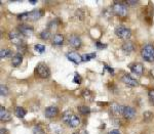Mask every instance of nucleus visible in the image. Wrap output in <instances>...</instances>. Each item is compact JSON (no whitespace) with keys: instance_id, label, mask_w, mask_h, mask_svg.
<instances>
[{"instance_id":"1a4fd4ad","label":"nucleus","mask_w":154,"mask_h":134,"mask_svg":"<svg viewBox=\"0 0 154 134\" xmlns=\"http://www.w3.org/2000/svg\"><path fill=\"white\" fill-rule=\"evenodd\" d=\"M67 59H68L70 62H72V63L79 64L82 62V55H80L76 51H70L67 53Z\"/></svg>"},{"instance_id":"aec40b11","label":"nucleus","mask_w":154,"mask_h":134,"mask_svg":"<svg viewBox=\"0 0 154 134\" xmlns=\"http://www.w3.org/2000/svg\"><path fill=\"white\" fill-rule=\"evenodd\" d=\"M15 115L18 118L22 119V118H24L26 115H27V111H26L25 108H22V107H17L15 108Z\"/></svg>"},{"instance_id":"412c9836","label":"nucleus","mask_w":154,"mask_h":134,"mask_svg":"<svg viewBox=\"0 0 154 134\" xmlns=\"http://www.w3.org/2000/svg\"><path fill=\"white\" fill-rule=\"evenodd\" d=\"M63 42H64V37L63 35H61V34H56L55 36H53V45H62Z\"/></svg>"},{"instance_id":"c756f323","label":"nucleus","mask_w":154,"mask_h":134,"mask_svg":"<svg viewBox=\"0 0 154 134\" xmlns=\"http://www.w3.org/2000/svg\"><path fill=\"white\" fill-rule=\"evenodd\" d=\"M148 98L152 105H154V89H150L148 91Z\"/></svg>"},{"instance_id":"dca6fc26","label":"nucleus","mask_w":154,"mask_h":134,"mask_svg":"<svg viewBox=\"0 0 154 134\" xmlns=\"http://www.w3.org/2000/svg\"><path fill=\"white\" fill-rule=\"evenodd\" d=\"M0 119H1V121H3V122H7L11 119L10 113L3 107L0 108Z\"/></svg>"},{"instance_id":"393cba45","label":"nucleus","mask_w":154,"mask_h":134,"mask_svg":"<svg viewBox=\"0 0 154 134\" xmlns=\"http://www.w3.org/2000/svg\"><path fill=\"white\" fill-rule=\"evenodd\" d=\"M50 32L48 31V30H44L40 33V38L42 39V40H48V39L50 38Z\"/></svg>"},{"instance_id":"e433bc0d","label":"nucleus","mask_w":154,"mask_h":134,"mask_svg":"<svg viewBox=\"0 0 154 134\" xmlns=\"http://www.w3.org/2000/svg\"><path fill=\"white\" fill-rule=\"evenodd\" d=\"M0 134H8V131L6 128H1L0 129Z\"/></svg>"},{"instance_id":"b1692460","label":"nucleus","mask_w":154,"mask_h":134,"mask_svg":"<svg viewBox=\"0 0 154 134\" xmlns=\"http://www.w3.org/2000/svg\"><path fill=\"white\" fill-rule=\"evenodd\" d=\"M11 54H13V51L9 49H1V51H0V57H1V59L11 56Z\"/></svg>"},{"instance_id":"f03ea898","label":"nucleus","mask_w":154,"mask_h":134,"mask_svg":"<svg viewBox=\"0 0 154 134\" xmlns=\"http://www.w3.org/2000/svg\"><path fill=\"white\" fill-rule=\"evenodd\" d=\"M35 76L40 79H47L50 76V69L47 64L43 63L38 64L35 68Z\"/></svg>"},{"instance_id":"c9c22d12","label":"nucleus","mask_w":154,"mask_h":134,"mask_svg":"<svg viewBox=\"0 0 154 134\" xmlns=\"http://www.w3.org/2000/svg\"><path fill=\"white\" fill-rule=\"evenodd\" d=\"M138 3H139L138 1H130V0H128V1H127V5H130V6H133V7H134V6H136Z\"/></svg>"},{"instance_id":"473e14b6","label":"nucleus","mask_w":154,"mask_h":134,"mask_svg":"<svg viewBox=\"0 0 154 134\" xmlns=\"http://www.w3.org/2000/svg\"><path fill=\"white\" fill-rule=\"evenodd\" d=\"M96 46H97L98 49H104V48L107 47L106 44H102V43L100 42V41H97V42H96Z\"/></svg>"},{"instance_id":"58836bf2","label":"nucleus","mask_w":154,"mask_h":134,"mask_svg":"<svg viewBox=\"0 0 154 134\" xmlns=\"http://www.w3.org/2000/svg\"><path fill=\"white\" fill-rule=\"evenodd\" d=\"M30 3H32V4H36L37 3V1H35V0H30Z\"/></svg>"},{"instance_id":"a878e982","label":"nucleus","mask_w":154,"mask_h":134,"mask_svg":"<svg viewBox=\"0 0 154 134\" xmlns=\"http://www.w3.org/2000/svg\"><path fill=\"white\" fill-rule=\"evenodd\" d=\"M34 50L38 53H43L45 51V46L42 44H36L34 46Z\"/></svg>"},{"instance_id":"f3484780","label":"nucleus","mask_w":154,"mask_h":134,"mask_svg":"<svg viewBox=\"0 0 154 134\" xmlns=\"http://www.w3.org/2000/svg\"><path fill=\"white\" fill-rule=\"evenodd\" d=\"M23 63V55L20 53H17L11 57V66L17 68V67L21 66V64Z\"/></svg>"},{"instance_id":"423d86ee","label":"nucleus","mask_w":154,"mask_h":134,"mask_svg":"<svg viewBox=\"0 0 154 134\" xmlns=\"http://www.w3.org/2000/svg\"><path fill=\"white\" fill-rule=\"evenodd\" d=\"M112 11H113L114 15H118V17H125L127 15V6L122 3H118V2L112 5Z\"/></svg>"},{"instance_id":"4468645a","label":"nucleus","mask_w":154,"mask_h":134,"mask_svg":"<svg viewBox=\"0 0 154 134\" xmlns=\"http://www.w3.org/2000/svg\"><path fill=\"white\" fill-rule=\"evenodd\" d=\"M122 116L124 117V119H127V120L133 119V118L136 116V110L132 107H125Z\"/></svg>"},{"instance_id":"9d476101","label":"nucleus","mask_w":154,"mask_h":134,"mask_svg":"<svg viewBox=\"0 0 154 134\" xmlns=\"http://www.w3.org/2000/svg\"><path fill=\"white\" fill-rule=\"evenodd\" d=\"M121 81H122L125 85H127V86L130 87H135L138 85V81L135 79V78H133L130 74H124V75L121 77Z\"/></svg>"},{"instance_id":"5701e85b","label":"nucleus","mask_w":154,"mask_h":134,"mask_svg":"<svg viewBox=\"0 0 154 134\" xmlns=\"http://www.w3.org/2000/svg\"><path fill=\"white\" fill-rule=\"evenodd\" d=\"M97 57V54L95 53V52H93V53H86V54H83L82 55V62H88L90 61V59H94Z\"/></svg>"},{"instance_id":"c85d7f7f","label":"nucleus","mask_w":154,"mask_h":134,"mask_svg":"<svg viewBox=\"0 0 154 134\" xmlns=\"http://www.w3.org/2000/svg\"><path fill=\"white\" fill-rule=\"evenodd\" d=\"M73 82L76 83V84H81V82H82V78H81V76L78 73H74Z\"/></svg>"},{"instance_id":"2f4dec72","label":"nucleus","mask_w":154,"mask_h":134,"mask_svg":"<svg viewBox=\"0 0 154 134\" xmlns=\"http://www.w3.org/2000/svg\"><path fill=\"white\" fill-rule=\"evenodd\" d=\"M18 18L21 21H28V12L21 13L20 15H18Z\"/></svg>"},{"instance_id":"7ed1b4c3","label":"nucleus","mask_w":154,"mask_h":134,"mask_svg":"<svg viewBox=\"0 0 154 134\" xmlns=\"http://www.w3.org/2000/svg\"><path fill=\"white\" fill-rule=\"evenodd\" d=\"M141 55L144 61L152 63L154 62V47L151 44H146L141 49Z\"/></svg>"},{"instance_id":"20e7f679","label":"nucleus","mask_w":154,"mask_h":134,"mask_svg":"<svg viewBox=\"0 0 154 134\" xmlns=\"http://www.w3.org/2000/svg\"><path fill=\"white\" fill-rule=\"evenodd\" d=\"M114 32H115V35L117 37H119L120 39H122V40L128 41V39H130V36H132V31H130L128 28L123 27V26L116 27L115 30H114Z\"/></svg>"},{"instance_id":"9b49d317","label":"nucleus","mask_w":154,"mask_h":134,"mask_svg":"<svg viewBox=\"0 0 154 134\" xmlns=\"http://www.w3.org/2000/svg\"><path fill=\"white\" fill-rule=\"evenodd\" d=\"M58 115H59V108L57 107L51 105V107H47L45 110H44V116L46 118H48V119L57 117Z\"/></svg>"},{"instance_id":"f704fd0d","label":"nucleus","mask_w":154,"mask_h":134,"mask_svg":"<svg viewBox=\"0 0 154 134\" xmlns=\"http://www.w3.org/2000/svg\"><path fill=\"white\" fill-rule=\"evenodd\" d=\"M104 68L106 69L107 71H109V73L112 74V75H113V74H114V69H113V68H110V67H109L108 64H104Z\"/></svg>"},{"instance_id":"4c0bfd02","label":"nucleus","mask_w":154,"mask_h":134,"mask_svg":"<svg viewBox=\"0 0 154 134\" xmlns=\"http://www.w3.org/2000/svg\"><path fill=\"white\" fill-rule=\"evenodd\" d=\"M108 134H121V133H120L119 130H117V129H114V130L110 131V132H109Z\"/></svg>"},{"instance_id":"0eeeda50","label":"nucleus","mask_w":154,"mask_h":134,"mask_svg":"<svg viewBox=\"0 0 154 134\" xmlns=\"http://www.w3.org/2000/svg\"><path fill=\"white\" fill-rule=\"evenodd\" d=\"M68 42L72 47L76 48V49L80 48L81 44H82L80 37H79L78 35H76V34H71V35L68 37Z\"/></svg>"},{"instance_id":"ddd939ff","label":"nucleus","mask_w":154,"mask_h":134,"mask_svg":"<svg viewBox=\"0 0 154 134\" xmlns=\"http://www.w3.org/2000/svg\"><path fill=\"white\" fill-rule=\"evenodd\" d=\"M124 108H125L124 105H118V103H112L110 105V111L114 115H123Z\"/></svg>"},{"instance_id":"f257e3e1","label":"nucleus","mask_w":154,"mask_h":134,"mask_svg":"<svg viewBox=\"0 0 154 134\" xmlns=\"http://www.w3.org/2000/svg\"><path fill=\"white\" fill-rule=\"evenodd\" d=\"M63 120H64L65 123L68 124L72 128H76V127H78V125L80 124V119H79V117L74 115L71 111H66V112L63 114Z\"/></svg>"},{"instance_id":"2eb2a0df","label":"nucleus","mask_w":154,"mask_h":134,"mask_svg":"<svg viewBox=\"0 0 154 134\" xmlns=\"http://www.w3.org/2000/svg\"><path fill=\"white\" fill-rule=\"evenodd\" d=\"M130 70H132V72L134 74H136L137 76H141L142 74H143L144 72V67L142 64H133L132 66H130Z\"/></svg>"},{"instance_id":"cd10ccee","label":"nucleus","mask_w":154,"mask_h":134,"mask_svg":"<svg viewBox=\"0 0 154 134\" xmlns=\"http://www.w3.org/2000/svg\"><path fill=\"white\" fill-rule=\"evenodd\" d=\"M0 94H1V96H6L8 94V88L5 85L2 84L1 86H0Z\"/></svg>"},{"instance_id":"f8f14e48","label":"nucleus","mask_w":154,"mask_h":134,"mask_svg":"<svg viewBox=\"0 0 154 134\" xmlns=\"http://www.w3.org/2000/svg\"><path fill=\"white\" fill-rule=\"evenodd\" d=\"M43 15V10L41 9H34V10L28 12V20L30 21H37Z\"/></svg>"},{"instance_id":"72a5a7b5","label":"nucleus","mask_w":154,"mask_h":134,"mask_svg":"<svg viewBox=\"0 0 154 134\" xmlns=\"http://www.w3.org/2000/svg\"><path fill=\"white\" fill-rule=\"evenodd\" d=\"M33 132H34V134H41L42 133V130H41V128L39 126H35Z\"/></svg>"},{"instance_id":"a211bd4d","label":"nucleus","mask_w":154,"mask_h":134,"mask_svg":"<svg viewBox=\"0 0 154 134\" xmlns=\"http://www.w3.org/2000/svg\"><path fill=\"white\" fill-rule=\"evenodd\" d=\"M121 48H122V50L125 52V53H130L132 51H134L135 49V45L133 42H130V41H125L124 43L121 46Z\"/></svg>"},{"instance_id":"bb28decb","label":"nucleus","mask_w":154,"mask_h":134,"mask_svg":"<svg viewBox=\"0 0 154 134\" xmlns=\"http://www.w3.org/2000/svg\"><path fill=\"white\" fill-rule=\"evenodd\" d=\"M84 15H85V13H84V11H83L82 9H78V10H76L75 17L78 18V20L82 21L83 18H84Z\"/></svg>"},{"instance_id":"39448f33","label":"nucleus","mask_w":154,"mask_h":134,"mask_svg":"<svg viewBox=\"0 0 154 134\" xmlns=\"http://www.w3.org/2000/svg\"><path fill=\"white\" fill-rule=\"evenodd\" d=\"M8 38L13 44L20 46L24 45V36L20 33L19 31H11L8 34Z\"/></svg>"},{"instance_id":"6e6552de","label":"nucleus","mask_w":154,"mask_h":134,"mask_svg":"<svg viewBox=\"0 0 154 134\" xmlns=\"http://www.w3.org/2000/svg\"><path fill=\"white\" fill-rule=\"evenodd\" d=\"M18 31L22 34L23 36H31L33 34V28L29 25H26V24H22L18 27Z\"/></svg>"},{"instance_id":"6ab92c4d","label":"nucleus","mask_w":154,"mask_h":134,"mask_svg":"<svg viewBox=\"0 0 154 134\" xmlns=\"http://www.w3.org/2000/svg\"><path fill=\"white\" fill-rule=\"evenodd\" d=\"M82 97L86 99L87 101H93L95 98V94L93 91H90V89H85L82 91Z\"/></svg>"},{"instance_id":"7c9ffc66","label":"nucleus","mask_w":154,"mask_h":134,"mask_svg":"<svg viewBox=\"0 0 154 134\" xmlns=\"http://www.w3.org/2000/svg\"><path fill=\"white\" fill-rule=\"evenodd\" d=\"M26 50H27V48H26V45H20V46H18V51H19V53L20 54H24L25 52H26Z\"/></svg>"},{"instance_id":"4be33fe9","label":"nucleus","mask_w":154,"mask_h":134,"mask_svg":"<svg viewBox=\"0 0 154 134\" xmlns=\"http://www.w3.org/2000/svg\"><path fill=\"white\" fill-rule=\"evenodd\" d=\"M77 110L82 115H88L90 113V107H87V105H79V107L77 108Z\"/></svg>"}]
</instances>
